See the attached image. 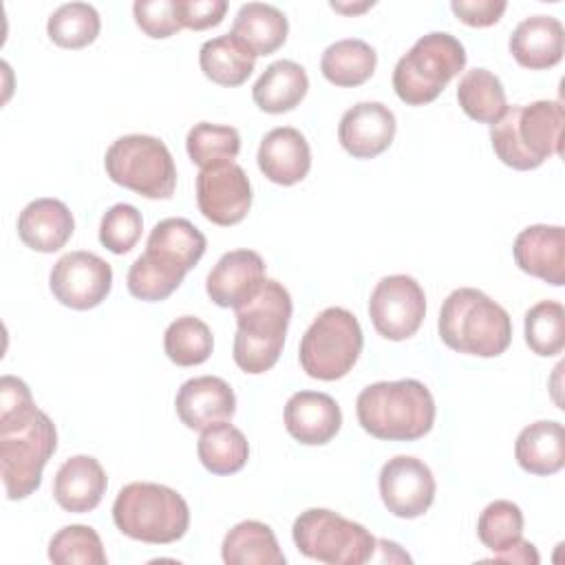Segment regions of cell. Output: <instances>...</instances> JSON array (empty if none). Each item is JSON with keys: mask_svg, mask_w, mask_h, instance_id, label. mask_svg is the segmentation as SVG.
<instances>
[{"mask_svg": "<svg viewBox=\"0 0 565 565\" xmlns=\"http://www.w3.org/2000/svg\"><path fill=\"white\" fill-rule=\"evenodd\" d=\"M143 218L130 203L113 205L99 223V243L113 254L130 252L141 238Z\"/></svg>", "mask_w": 565, "mask_h": 565, "instance_id": "obj_40", "label": "cell"}, {"mask_svg": "<svg viewBox=\"0 0 565 565\" xmlns=\"http://www.w3.org/2000/svg\"><path fill=\"white\" fill-rule=\"evenodd\" d=\"M289 33V22L285 13L265 2H247L241 4L236 18L232 22V35L247 46L254 57L269 55L278 51Z\"/></svg>", "mask_w": 565, "mask_h": 565, "instance_id": "obj_26", "label": "cell"}, {"mask_svg": "<svg viewBox=\"0 0 565 565\" xmlns=\"http://www.w3.org/2000/svg\"><path fill=\"white\" fill-rule=\"evenodd\" d=\"M525 342L541 355L552 358L565 347V309L558 300H541L525 313Z\"/></svg>", "mask_w": 565, "mask_h": 565, "instance_id": "obj_36", "label": "cell"}, {"mask_svg": "<svg viewBox=\"0 0 565 565\" xmlns=\"http://www.w3.org/2000/svg\"><path fill=\"white\" fill-rule=\"evenodd\" d=\"M565 110L561 102L539 99L525 106H508L490 126V141L501 163L514 170H534L563 152Z\"/></svg>", "mask_w": 565, "mask_h": 565, "instance_id": "obj_1", "label": "cell"}, {"mask_svg": "<svg viewBox=\"0 0 565 565\" xmlns=\"http://www.w3.org/2000/svg\"><path fill=\"white\" fill-rule=\"evenodd\" d=\"M49 285L64 307L86 311L102 305L110 294L113 269L97 254L79 249L64 254L53 265Z\"/></svg>", "mask_w": 565, "mask_h": 565, "instance_id": "obj_12", "label": "cell"}, {"mask_svg": "<svg viewBox=\"0 0 565 565\" xmlns=\"http://www.w3.org/2000/svg\"><path fill=\"white\" fill-rule=\"evenodd\" d=\"M291 296L278 282L267 278L263 287L241 307H236L234 362L241 371L258 375L269 371L282 351L291 320Z\"/></svg>", "mask_w": 565, "mask_h": 565, "instance_id": "obj_3", "label": "cell"}, {"mask_svg": "<svg viewBox=\"0 0 565 565\" xmlns=\"http://www.w3.org/2000/svg\"><path fill=\"white\" fill-rule=\"evenodd\" d=\"M183 282V276L161 267L159 263H154L152 258H148L146 254H141L128 269V291L146 302H159L166 300L172 291L179 289V285Z\"/></svg>", "mask_w": 565, "mask_h": 565, "instance_id": "obj_39", "label": "cell"}, {"mask_svg": "<svg viewBox=\"0 0 565 565\" xmlns=\"http://www.w3.org/2000/svg\"><path fill=\"white\" fill-rule=\"evenodd\" d=\"M108 479L102 463L88 455L66 459L53 479V497L66 512L84 514L99 505Z\"/></svg>", "mask_w": 565, "mask_h": 565, "instance_id": "obj_22", "label": "cell"}, {"mask_svg": "<svg viewBox=\"0 0 565 565\" xmlns=\"http://www.w3.org/2000/svg\"><path fill=\"white\" fill-rule=\"evenodd\" d=\"M457 102L470 119L490 126L508 108L503 84L488 68H472L463 73L457 86Z\"/></svg>", "mask_w": 565, "mask_h": 565, "instance_id": "obj_32", "label": "cell"}, {"mask_svg": "<svg viewBox=\"0 0 565 565\" xmlns=\"http://www.w3.org/2000/svg\"><path fill=\"white\" fill-rule=\"evenodd\" d=\"M185 150L192 163H196L201 170L234 163L241 152V135L232 126L201 121L190 128Z\"/></svg>", "mask_w": 565, "mask_h": 565, "instance_id": "obj_33", "label": "cell"}, {"mask_svg": "<svg viewBox=\"0 0 565 565\" xmlns=\"http://www.w3.org/2000/svg\"><path fill=\"white\" fill-rule=\"evenodd\" d=\"M439 335L452 351L497 358L512 342V320L481 289L459 287L441 305Z\"/></svg>", "mask_w": 565, "mask_h": 565, "instance_id": "obj_4", "label": "cell"}, {"mask_svg": "<svg viewBox=\"0 0 565 565\" xmlns=\"http://www.w3.org/2000/svg\"><path fill=\"white\" fill-rule=\"evenodd\" d=\"M174 9L181 26L203 31L223 22L227 2L225 0H174Z\"/></svg>", "mask_w": 565, "mask_h": 565, "instance_id": "obj_43", "label": "cell"}, {"mask_svg": "<svg viewBox=\"0 0 565 565\" xmlns=\"http://www.w3.org/2000/svg\"><path fill=\"white\" fill-rule=\"evenodd\" d=\"M435 488L430 468L417 457L397 455L380 470V497L386 510L399 519L422 516L433 505Z\"/></svg>", "mask_w": 565, "mask_h": 565, "instance_id": "obj_14", "label": "cell"}, {"mask_svg": "<svg viewBox=\"0 0 565 565\" xmlns=\"http://www.w3.org/2000/svg\"><path fill=\"white\" fill-rule=\"evenodd\" d=\"M309 77L294 60L271 62L252 88L254 104L271 115L294 110L307 95Z\"/></svg>", "mask_w": 565, "mask_h": 565, "instance_id": "obj_27", "label": "cell"}, {"mask_svg": "<svg viewBox=\"0 0 565 565\" xmlns=\"http://www.w3.org/2000/svg\"><path fill=\"white\" fill-rule=\"evenodd\" d=\"M205 247L207 241L201 234V230L194 227V223H190L188 218L172 216L159 221L152 227L143 254L161 267L179 276H185L201 260Z\"/></svg>", "mask_w": 565, "mask_h": 565, "instance_id": "obj_20", "label": "cell"}, {"mask_svg": "<svg viewBox=\"0 0 565 565\" xmlns=\"http://www.w3.org/2000/svg\"><path fill=\"white\" fill-rule=\"evenodd\" d=\"M516 463L539 477L558 472L565 466V428L561 422L541 419L525 426L514 444Z\"/></svg>", "mask_w": 565, "mask_h": 565, "instance_id": "obj_25", "label": "cell"}, {"mask_svg": "<svg viewBox=\"0 0 565 565\" xmlns=\"http://www.w3.org/2000/svg\"><path fill=\"white\" fill-rule=\"evenodd\" d=\"M463 66L466 49L455 35L444 31L422 35L395 64V95L408 106L430 104Z\"/></svg>", "mask_w": 565, "mask_h": 565, "instance_id": "obj_6", "label": "cell"}, {"mask_svg": "<svg viewBox=\"0 0 565 565\" xmlns=\"http://www.w3.org/2000/svg\"><path fill=\"white\" fill-rule=\"evenodd\" d=\"M196 455L212 475H234L247 463L249 444L236 426L221 422L201 430Z\"/></svg>", "mask_w": 565, "mask_h": 565, "instance_id": "obj_31", "label": "cell"}, {"mask_svg": "<svg viewBox=\"0 0 565 565\" xmlns=\"http://www.w3.org/2000/svg\"><path fill=\"white\" fill-rule=\"evenodd\" d=\"M179 419L192 430L230 422L236 411V395L232 386L216 375H199L181 384L177 399Z\"/></svg>", "mask_w": 565, "mask_h": 565, "instance_id": "obj_17", "label": "cell"}, {"mask_svg": "<svg viewBox=\"0 0 565 565\" xmlns=\"http://www.w3.org/2000/svg\"><path fill=\"white\" fill-rule=\"evenodd\" d=\"M477 534H479V541L494 554L512 547L523 534L521 508L505 499H497L488 503L479 514Z\"/></svg>", "mask_w": 565, "mask_h": 565, "instance_id": "obj_38", "label": "cell"}, {"mask_svg": "<svg viewBox=\"0 0 565 565\" xmlns=\"http://www.w3.org/2000/svg\"><path fill=\"white\" fill-rule=\"evenodd\" d=\"M221 556L227 565H282L285 554L274 530L260 521H241L223 539Z\"/></svg>", "mask_w": 565, "mask_h": 565, "instance_id": "obj_28", "label": "cell"}, {"mask_svg": "<svg viewBox=\"0 0 565 565\" xmlns=\"http://www.w3.org/2000/svg\"><path fill=\"white\" fill-rule=\"evenodd\" d=\"M300 554L327 565H362L373 558L375 536L360 523L327 508L300 512L291 527Z\"/></svg>", "mask_w": 565, "mask_h": 565, "instance_id": "obj_9", "label": "cell"}, {"mask_svg": "<svg viewBox=\"0 0 565 565\" xmlns=\"http://www.w3.org/2000/svg\"><path fill=\"white\" fill-rule=\"evenodd\" d=\"M203 75L218 86H241L254 71L256 57L232 33L203 42L199 51Z\"/></svg>", "mask_w": 565, "mask_h": 565, "instance_id": "obj_29", "label": "cell"}, {"mask_svg": "<svg viewBox=\"0 0 565 565\" xmlns=\"http://www.w3.org/2000/svg\"><path fill=\"white\" fill-rule=\"evenodd\" d=\"M102 22L93 4L86 2H66L57 7L49 22V38L62 49H84L99 35Z\"/></svg>", "mask_w": 565, "mask_h": 565, "instance_id": "obj_35", "label": "cell"}, {"mask_svg": "<svg viewBox=\"0 0 565 565\" xmlns=\"http://www.w3.org/2000/svg\"><path fill=\"white\" fill-rule=\"evenodd\" d=\"M265 260L254 249H234L218 258L205 280L210 300L218 307L245 305L265 282Z\"/></svg>", "mask_w": 565, "mask_h": 565, "instance_id": "obj_16", "label": "cell"}, {"mask_svg": "<svg viewBox=\"0 0 565 565\" xmlns=\"http://www.w3.org/2000/svg\"><path fill=\"white\" fill-rule=\"evenodd\" d=\"M565 31L552 15H530L516 24L510 35L512 57L530 71L552 68L563 60Z\"/></svg>", "mask_w": 565, "mask_h": 565, "instance_id": "obj_24", "label": "cell"}, {"mask_svg": "<svg viewBox=\"0 0 565 565\" xmlns=\"http://www.w3.org/2000/svg\"><path fill=\"white\" fill-rule=\"evenodd\" d=\"M369 316L380 335L399 342L417 333L426 316V296L406 274L384 276L369 298Z\"/></svg>", "mask_w": 565, "mask_h": 565, "instance_id": "obj_11", "label": "cell"}, {"mask_svg": "<svg viewBox=\"0 0 565 565\" xmlns=\"http://www.w3.org/2000/svg\"><path fill=\"white\" fill-rule=\"evenodd\" d=\"M397 121L382 102H360L351 106L338 126L342 148L355 159H373L382 154L395 137Z\"/></svg>", "mask_w": 565, "mask_h": 565, "instance_id": "obj_15", "label": "cell"}, {"mask_svg": "<svg viewBox=\"0 0 565 565\" xmlns=\"http://www.w3.org/2000/svg\"><path fill=\"white\" fill-rule=\"evenodd\" d=\"M196 205L214 225H236L252 207V185L245 170L223 163L196 174Z\"/></svg>", "mask_w": 565, "mask_h": 565, "instance_id": "obj_13", "label": "cell"}, {"mask_svg": "<svg viewBox=\"0 0 565 565\" xmlns=\"http://www.w3.org/2000/svg\"><path fill=\"white\" fill-rule=\"evenodd\" d=\"M260 172L278 185H294L309 174L311 150L305 135L291 126L269 130L258 146Z\"/></svg>", "mask_w": 565, "mask_h": 565, "instance_id": "obj_21", "label": "cell"}, {"mask_svg": "<svg viewBox=\"0 0 565 565\" xmlns=\"http://www.w3.org/2000/svg\"><path fill=\"white\" fill-rule=\"evenodd\" d=\"M492 558H494V561H499V563L536 565V563H539V552H536V547H534L530 541L519 539L512 547H508V550H503V552H497Z\"/></svg>", "mask_w": 565, "mask_h": 565, "instance_id": "obj_45", "label": "cell"}, {"mask_svg": "<svg viewBox=\"0 0 565 565\" xmlns=\"http://www.w3.org/2000/svg\"><path fill=\"white\" fill-rule=\"evenodd\" d=\"M377 64V53L371 44L358 38L338 40L322 53L320 71L335 86H360L364 84Z\"/></svg>", "mask_w": 565, "mask_h": 565, "instance_id": "obj_30", "label": "cell"}, {"mask_svg": "<svg viewBox=\"0 0 565 565\" xmlns=\"http://www.w3.org/2000/svg\"><path fill=\"white\" fill-rule=\"evenodd\" d=\"M360 426L388 441H415L435 424V399L424 382L406 377L375 382L362 388L355 402Z\"/></svg>", "mask_w": 565, "mask_h": 565, "instance_id": "obj_2", "label": "cell"}, {"mask_svg": "<svg viewBox=\"0 0 565 565\" xmlns=\"http://www.w3.org/2000/svg\"><path fill=\"white\" fill-rule=\"evenodd\" d=\"M369 7H373V2H364V4H360V7H344V4H338V2H331V9H335V11H344V13H355V11H364V9H369Z\"/></svg>", "mask_w": 565, "mask_h": 565, "instance_id": "obj_46", "label": "cell"}, {"mask_svg": "<svg viewBox=\"0 0 565 565\" xmlns=\"http://www.w3.org/2000/svg\"><path fill=\"white\" fill-rule=\"evenodd\" d=\"M132 15L137 26L154 40L170 38L183 29L177 18L174 0H137L132 4Z\"/></svg>", "mask_w": 565, "mask_h": 565, "instance_id": "obj_42", "label": "cell"}, {"mask_svg": "<svg viewBox=\"0 0 565 565\" xmlns=\"http://www.w3.org/2000/svg\"><path fill=\"white\" fill-rule=\"evenodd\" d=\"M342 426L338 402L318 391H298L285 404V428L305 446H322L331 441Z\"/></svg>", "mask_w": 565, "mask_h": 565, "instance_id": "obj_19", "label": "cell"}, {"mask_svg": "<svg viewBox=\"0 0 565 565\" xmlns=\"http://www.w3.org/2000/svg\"><path fill=\"white\" fill-rule=\"evenodd\" d=\"M49 558L55 565H106L102 539L88 525H66L53 534Z\"/></svg>", "mask_w": 565, "mask_h": 565, "instance_id": "obj_37", "label": "cell"}, {"mask_svg": "<svg viewBox=\"0 0 565 565\" xmlns=\"http://www.w3.org/2000/svg\"><path fill=\"white\" fill-rule=\"evenodd\" d=\"M163 349L177 366H196L212 355L214 338L203 320L181 316L168 324L163 333Z\"/></svg>", "mask_w": 565, "mask_h": 565, "instance_id": "obj_34", "label": "cell"}, {"mask_svg": "<svg viewBox=\"0 0 565 565\" xmlns=\"http://www.w3.org/2000/svg\"><path fill=\"white\" fill-rule=\"evenodd\" d=\"M113 183L146 199H170L177 188V168L168 146L150 135H124L104 157Z\"/></svg>", "mask_w": 565, "mask_h": 565, "instance_id": "obj_7", "label": "cell"}, {"mask_svg": "<svg viewBox=\"0 0 565 565\" xmlns=\"http://www.w3.org/2000/svg\"><path fill=\"white\" fill-rule=\"evenodd\" d=\"M55 448L57 430L44 411H38L26 424L0 433V475L7 499H26L40 488L42 470Z\"/></svg>", "mask_w": 565, "mask_h": 565, "instance_id": "obj_10", "label": "cell"}, {"mask_svg": "<svg viewBox=\"0 0 565 565\" xmlns=\"http://www.w3.org/2000/svg\"><path fill=\"white\" fill-rule=\"evenodd\" d=\"M75 221L66 203L57 199H35L18 216V236L33 252L53 254L73 236Z\"/></svg>", "mask_w": 565, "mask_h": 565, "instance_id": "obj_23", "label": "cell"}, {"mask_svg": "<svg viewBox=\"0 0 565 565\" xmlns=\"http://www.w3.org/2000/svg\"><path fill=\"white\" fill-rule=\"evenodd\" d=\"M38 411L29 386L20 377L4 375L0 380V433L26 424Z\"/></svg>", "mask_w": 565, "mask_h": 565, "instance_id": "obj_41", "label": "cell"}, {"mask_svg": "<svg viewBox=\"0 0 565 565\" xmlns=\"http://www.w3.org/2000/svg\"><path fill=\"white\" fill-rule=\"evenodd\" d=\"M364 335L358 318L342 307H327L300 340V366L313 380L344 377L362 353Z\"/></svg>", "mask_w": 565, "mask_h": 565, "instance_id": "obj_8", "label": "cell"}, {"mask_svg": "<svg viewBox=\"0 0 565 565\" xmlns=\"http://www.w3.org/2000/svg\"><path fill=\"white\" fill-rule=\"evenodd\" d=\"M512 254L521 271L554 287L565 285V232L561 225H530L521 230Z\"/></svg>", "mask_w": 565, "mask_h": 565, "instance_id": "obj_18", "label": "cell"}, {"mask_svg": "<svg viewBox=\"0 0 565 565\" xmlns=\"http://www.w3.org/2000/svg\"><path fill=\"white\" fill-rule=\"evenodd\" d=\"M113 521L128 539L166 545L188 532L190 508L185 499L168 486L132 481L117 492Z\"/></svg>", "mask_w": 565, "mask_h": 565, "instance_id": "obj_5", "label": "cell"}, {"mask_svg": "<svg viewBox=\"0 0 565 565\" xmlns=\"http://www.w3.org/2000/svg\"><path fill=\"white\" fill-rule=\"evenodd\" d=\"M505 0H452V13L468 26H492L501 20L505 11Z\"/></svg>", "mask_w": 565, "mask_h": 565, "instance_id": "obj_44", "label": "cell"}]
</instances>
